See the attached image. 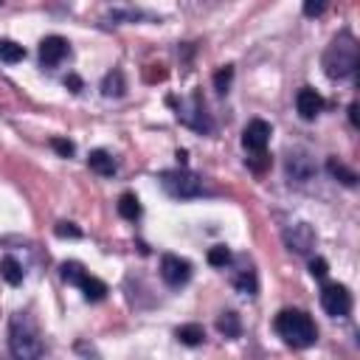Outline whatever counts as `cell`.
<instances>
[{
    "mask_svg": "<svg viewBox=\"0 0 360 360\" xmlns=\"http://www.w3.org/2000/svg\"><path fill=\"white\" fill-rule=\"evenodd\" d=\"M8 349L14 357H22V360H34V357L45 354V346L37 338V329L22 315H14L8 323Z\"/></svg>",
    "mask_w": 360,
    "mask_h": 360,
    "instance_id": "3957f363",
    "label": "cell"
},
{
    "mask_svg": "<svg viewBox=\"0 0 360 360\" xmlns=\"http://www.w3.org/2000/svg\"><path fill=\"white\" fill-rule=\"evenodd\" d=\"M65 84H68V87H70L73 93H79V90H82V79H79V76H73V73H70V76L65 79Z\"/></svg>",
    "mask_w": 360,
    "mask_h": 360,
    "instance_id": "f1b7e54d",
    "label": "cell"
},
{
    "mask_svg": "<svg viewBox=\"0 0 360 360\" xmlns=\"http://www.w3.org/2000/svg\"><path fill=\"white\" fill-rule=\"evenodd\" d=\"M217 329H219L225 338H239V332H242L239 315H236V312H225V315L217 321Z\"/></svg>",
    "mask_w": 360,
    "mask_h": 360,
    "instance_id": "44dd1931",
    "label": "cell"
},
{
    "mask_svg": "<svg viewBox=\"0 0 360 360\" xmlns=\"http://www.w3.org/2000/svg\"><path fill=\"white\" fill-rule=\"evenodd\" d=\"M87 163H90V169H93L96 174H101V177H112V174L118 172V163H115V158H112L107 149H93V152L87 155Z\"/></svg>",
    "mask_w": 360,
    "mask_h": 360,
    "instance_id": "4fadbf2b",
    "label": "cell"
},
{
    "mask_svg": "<svg viewBox=\"0 0 360 360\" xmlns=\"http://www.w3.org/2000/svg\"><path fill=\"white\" fill-rule=\"evenodd\" d=\"M231 262V250L225 248V245H214L211 250H208V264H214V267H225Z\"/></svg>",
    "mask_w": 360,
    "mask_h": 360,
    "instance_id": "603a6c76",
    "label": "cell"
},
{
    "mask_svg": "<svg viewBox=\"0 0 360 360\" xmlns=\"http://www.w3.org/2000/svg\"><path fill=\"white\" fill-rule=\"evenodd\" d=\"M141 200L132 194V191H124L121 197H118V214L124 217V219H129V222H135L138 217H141Z\"/></svg>",
    "mask_w": 360,
    "mask_h": 360,
    "instance_id": "9a60e30c",
    "label": "cell"
},
{
    "mask_svg": "<svg viewBox=\"0 0 360 360\" xmlns=\"http://www.w3.org/2000/svg\"><path fill=\"white\" fill-rule=\"evenodd\" d=\"M51 146H53L62 158H70V155H73V143H70V141H65V138H53V141H51Z\"/></svg>",
    "mask_w": 360,
    "mask_h": 360,
    "instance_id": "4316f807",
    "label": "cell"
},
{
    "mask_svg": "<svg viewBox=\"0 0 360 360\" xmlns=\"http://www.w3.org/2000/svg\"><path fill=\"white\" fill-rule=\"evenodd\" d=\"M0 6H3V0H0Z\"/></svg>",
    "mask_w": 360,
    "mask_h": 360,
    "instance_id": "4dcf8cb0",
    "label": "cell"
},
{
    "mask_svg": "<svg viewBox=\"0 0 360 360\" xmlns=\"http://www.w3.org/2000/svg\"><path fill=\"white\" fill-rule=\"evenodd\" d=\"M276 332L292 349H307L318 340V329H315L312 318L301 309H281L276 315Z\"/></svg>",
    "mask_w": 360,
    "mask_h": 360,
    "instance_id": "7a4b0ae2",
    "label": "cell"
},
{
    "mask_svg": "<svg viewBox=\"0 0 360 360\" xmlns=\"http://www.w3.org/2000/svg\"><path fill=\"white\" fill-rule=\"evenodd\" d=\"M290 245H292L298 253H304V250H309V248L315 245V236H312V231H309L304 222H298V225H292V231H290Z\"/></svg>",
    "mask_w": 360,
    "mask_h": 360,
    "instance_id": "2e32d148",
    "label": "cell"
},
{
    "mask_svg": "<svg viewBox=\"0 0 360 360\" xmlns=\"http://www.w3.org/2000/svg\"><path fill=\"white\" fill-rule=\"evenodd\" d=\"M357 62H360V51H357V39L349 34V31H343V34H338L332 42H329V48L323 51V73L329 76V79H349L354 70H357Z\"/></svg>",
    "mask_w": 360,
    "mask_h": 360,
    "instance_id": "6da1fadb",
    "label": "cell"
},
{
    "mask_svg": "<svg viewBox=\"0 0 360 360\" xmlns=\"http://www.w3.org/2000/svg\"><path fill=\"white\" fill-rule=\"evenodd\" d=\"M295 110H298V115H301L304 121H315L318 112L323 110V98H321V93H315L312 87H301L298 96H295Z\"/></svg>",
    "mask_w": 360,
    "mask_h": 360,
    "instance_id": "8fae6325",
    "label": "cell"
},
{
    "mask_svg": "<svg viewBox=\"0 0 360 360\" xmlns=\"http://www.w3.org/2000/svg\"><path fill=\"white\" fill-rule=\"evenodd\" d=\"M349 121H352V127H357V104L354 101L349 104Z\"/></svg>",
    "mask_w": 360,
    "mask_h": 360,
    "instance_id": "f546056e",
    "label": "cell"
},
{
    "mask_svg": "<svg viewBox=\"0 0 360 360\" xmlns=\"http://www.w3.org/2000/svg\"><path fill=\"white\" fill-rule=\"evenodd\" d=\"M321 307L332 318H346L352 309V292L338 281H326L321 287Z\"/></svg>",
    "mask_w": 360,
    "mask_h": 360,
    "instance_id": "8992f818",
    "label": "cell"
},
{
    "mask_svg": "<svg viewBox=\"0 0 360 360\" xmlns=\"http://www.w3.org/2000/svg\"><path fill=\"white\" fill-rule=\"evenodd\" d=\"M177 118H180L186 127L197 129V132H211V129H214V124H211V118H208L205 104L200 101V96H194V98H188V101H180V104H177Z\"/></svg>",
    "mask_w": 360,
    "mask_h": 360,
    "instance_id": "52a82bcc",
    "label": "cell"
},
{
    "mask_svg": "<svg viewBox=\"0 0 360 360\" xmlns=\"http://www.w3.org/2000/svg\"><path fill=\"white\" fill-rule=\"evenodd\" d=\"M177 340L180 343H186V346H200L202 340H205V329L200 326V323H183V326H177Z\"/></svg>",
    "mask_w": 360,
    "mask_h": 360,
    "instance_id": "ac0fdd59",
    "label": "cell"
},
{
    "mask_svg": "<svg viewBox=\"0 0 360 360\" xmlns=\"http://www.w3.org/2000/svg\"><path fill=\"white\" fill-rule=\"evenodd\" d=\"M312 172H315V166H312V160H309L304 152H290V155H287V177H290V180L304 183V180L312 177Z\"/></svg>",
    "mask_w": 360,
    "mask_h": 360,
    "instance_id": "7c38bea8",
    "label": "cell"
},
{
    "mask_svg": "<svg viewBox=\"0 0 360 360\" xmlns=\"http://www.w3.org/2000/svg\"><path fill=\"white\" fill-rule=\"evenodd\" d=\"M231 79H233V68L225 65L222 70H217V76H214V87H217L219 93H225V90L231 87Z\"/></svg>",
    "mask_w": 360,
    "mask_h": 360,
    "instance_id": "cb8c5ba5",
    "label": "cell"
},
{
    "mask_svg": "<svg viewBox=\"0 0 360 360\" xmlns=\"http://www.w3.org/2000/svg\"><path fill=\"white\" fill-rule=\"evenodd\" d=\"M0 276H3L11 287H17V284H22V264H20L14 256H3V259H0Z\"/></svg>",
    "mask_w": 360,
    "mask_h": 360,
    "instance_id": "e0dca14e",
    "label": "cell"
},
{
    "mask_svg": "<svg viewBox=\"0 0 360 360\" xmlns=\"http://www.w3.org/2000/svg\"><path fill=\"white\" fill-rule=\"evenodd\" d=\"M160 278H163L169 287H183V284H188V278H191V264H188L186 259L174 256V253H166V256L160 259Z\"/></svg>",
    "mask_w": 360,
    "mask_h": 360,
    "instance_id": "ba28073f",
    "label": "cell"
},
{
    "mask_svg": "<svg viewBox=\"0 0 360 360\" xmlns=\"http://www.w3.org/2000/svg\"><path fill=\"white\" fill-rule=\"evenodd\" d=\"M326 6H329V0H304V17H321L323 11H326Z\"/></svg>",
    "mask_w": 360,
    "mask_h": 360,
    "instance_id": "d4e9b609",
    "label": "cell"
},
{
    "mask_svg": "<svg viewBox=\"0 0 360 360\" xmlns=\"http://www.w3.org/2000/svg\"><path fill=\"white\" fill-rule=\"evenodd\" d=\"M309 273H312L315 278H323V276H326V262H323L321 256H315V259L309 262Z\"/></svg>",
    "mask_w": 360,
    "mask_h": 360,
    "instance_id": "83f0119b",
    "label": "cell"
},
{
    "mask_svg": "<svg viewBox=\"0 0 360 360\" xmlns=\"http://www.w3.org/2000/svg\"><path fill=\"white\" fill-rule=\"evenodd\" d=\"M22 59H25V48H22L20 42H14V39H0V62L17 65V62H22Z\"/></svg>",
    "mask_w": 360,
    "mask_h": 360,
    "instance_id": "d6986e66",
    "label": "cell"
},
{
    "mask_svg": "<svg viewBox=\"0 0 360 360\" xmlns=\"http://www.w3.org/2000/svg\"><path fill=\"white\" fill-rule=\"evenodd\" d=\"M124 90H127V84H124V73H121V70H112V73L104 76L101 93H104L107 98H110V96H124Z\"/></svg>",
    "mask_w": 360,
    "mask_h": 360,
    "instance_id": "ffe728a7",
    "label": "cell"
},
{
    "mask_svg": "<svg viewBox=\"0 0 360 360\" xmlns=\"http://www.w3.org/2000/svg\"><path fill=\"white\" fill-rule=\"evenodd\" d=\"M160 186L174 197V200H194L200 194H205L202 180L197 174H191L188 169H172L160 174Z\"/></svg>",
    "mask_w": 360,
    "mask_h": 360,
    "instance_id": "277c9868",
    "label": "cell"
},
{
    "mask_svg": "<svg viewBox=\"0 0 360 360\" xmlns=\"http://www.w3.org/2000/svg\"><path fill=\"white\" fill-rule=\"evenodd\" d=\"M326 169L332 172V177H340V183H346V186H354V183H357V174H354L352 169H346V166H343L340 160H335V158H329Z\"/></svg>",
    "mask_w": 360,
    "mask_h": 360,
    "instance_id": "7402d4cb",
    "label": "cell"
},
{
    "mask_svg": "<svg viewBox=\"0 0 360 360\" xmlns=\"http://www.w3.org/2000/svg\"><path fill=\"white\" fill-rule=\"evenodd\" d=\"M270 135H273V127H270L267 121H262V118H253V121L245 127V132H242V143H245L248 152L262 155V152L267 149V143H270Z\"/></svg>",
    "mask_w": 360,
    "mask_h": 360,
    "instance_id": "9c48e42d",
    "label": "cell"
},
{
    "mask_svg": "<svg viewBox=\"0 0 360 360\" xmlns=\"http://www.w3.org/2000/svg\"><path fill=\"white\" fill-rule=\"evenodd\" d=\"M233 287H236L239 292H245V295H256V290H259V278H256V270H253L250 264L239 267V270L233 273Z\"/></svg>",
    "mask_w": 360,
    "mask_h": 360,
    "instance_id": "5bb4252c",
    "label": "cell"
},
{
    "mask_svg": "<svg viewBox=\"0 0 360 360\" xmlns=\"http://www.w3.org/2000/svg\"><path fill=\"white\" fill-rule=\"evenodd\" d=\"M62 278H65L68 284L79 287L87 301H101V298L107 295V284H104L101 278L90 276L79 262H65V264H62Z\"/></svg>",
    "mask_w": 360,
    "mask_h": 360,
    "instance_id": "5b68a950",
    "label": "cell"
},
{
    "mask_svg": "<svg viewBox=\"0 0 360 360\" xmlns=\"http://www.w3.org/2000/svg\"><path fill=\"white\" fill-rule=\"evenodd\" d=\"M68 53H70V45H68V39L59 37V34H51V37H45V39L39 42V62H42L45 68H56Z\"/></svg>",
    "mask_w": 360,
    "mask_h": 360,
    "instance_id": "30bf717a",
    "label": "cell"
},
{
    "mask_svg": "<svg viewBox=\"0 0 360 360\" xmlns=\"http://www.w3.org/2000/svg\"><path fill=\"white\" fill-rule=\"evenodd\" d=\"M53 231H56V236H62V239H65V236H70V239H79V236H82V231H79L73 222H56Z\"/></svg>",
    "mask_w": 360,
    "mask_h": 360,
    "instance_id": "484cf974",
    "label": "cell"
}]
</instances>
